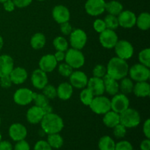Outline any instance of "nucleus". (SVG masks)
<instances>
[{"instance_id": "7c9ffc66", "label": "nucleus", "mask_w": 150, "mask_h": 150, "mask_svg": "<svg viewBox=\"0 0 150 150\" xmlns=\"http://www.w3.org/2000/svg\"><path fill=\"white\" fill-rule=\"evenodd\" d=\"M116 143L114 139L108 136H104L98 142L99 150H114Z\"/></svg>"}, {"instance_id": "ea45409f", "label": "nucleus", "mask_w": 150, "mask_h": 150, "mask_svg": "<svg viewBox=\"0 0 150 150\" xmlns=\"http://www.w3.org/2000/svg\"><path fill=\"white\" fill-rule=\"evenodd\" d=\"M113 133H114V136L117 139H122L126 136L127 128L124 125L119 123L115 127H113Z\"/></svg>"}, {"instance_id": "79ce46f5", "label": "nucleus", "mask_w": 150, "mask_h": 150, "mask_svg": "<svg viewBox=\"0 0 150 150\" xmlns=\"http://www.w3.org/2000/svg\"><path fill=\"white\" fill-rule=\"evenodd\" d=\"M133 145L128 141H120L116 144L114 150H133Z\"/></svg>"}, {"instance_id": "4c0bfd02", "label": "nucleus", "mask_w": 150, "mask_h": 150, "mask_svg": "<svg viewBox=\"0 0 150 150\" xmlns=\"http://www.w3.org/2000/svg\"><path fill=\"white\" fill-rule=\"evenodd\" d=\"M42 90V94L48 98V100H54L57 97V88L51 84H47Z\"/></svg>"}, {"instance_id": "ddd939ff", "label": "nucleus", "mask_w": 150, "mask_h": 150, "mask_svg": "<svg viewBox=\"0 0 150 150\" xmlns=\"http://www.w3.org/2000/svg\"><path fill=\"white\" fill-rule=\"evenodd\" d=\"M136 14L130 10H122L117 16L119 26L124 29L133 28L136 25Z\"/></svg>"}, {"instance_id": "9b49d317", "label": "nucleus", "mask_w": 150, "mask_h": 150, "mask_svg": "<svg viewBox=\"0 0 150 150\" xmlns=\"http://www.w3.org/2000/svg\"><path fill=\"white\" fill-rule=\"evenodd\" d=\"M13 100L17 105L24 106L33 101V92L27 88H20L15 92Z\"/></svg>"}, {"instance_id": "7ed1b4c3", "label": "nucleus", "mask_w": 150, "mask_h": 150, "mask_svg": "<svg viewBox=\"0 0 150 150\" xmlns=\"http://www.w3.org/2000/svg\"><path fill=\"white\" fill-rule=\"evenodd\" d=\"M141 120L142 118L139 111L130 107L120 114V123L127 129L137 127L140 124Z\"/></svg>"}, {"instance_id": "680f3d73", "label": "nucleus", "mask_w": 150, "mask_h": 150, "mask_svg": "<svg viewBox=\"0 0 150 150\" xmlns=\"http://www.w3.org/2000/svg\"><path fill=\"white\" fill-rule=\"evenodd\" d=\"M1 117H0V125H1Z\"/></svg>"}, {"instance_id": "f704fd0d", "label": "nucleus", "mask_w": 150, "mask_h": 150, "mask_svg": "<svg viewBox=\"0 0 150 150\" xmlns=\"http://www.w3.org/2000/svg\"><path fill=\"white\" fill-rule=\"evenodd\" d=\"M104 22L105 23L106 29H111L115 31L119 27V22L117 16H113V15H107L104 18Z\"/></svg>"}, {"instance_id": "5701e85b", "label": "nucleus", "mask_w": 150, "mask_h": 150, "mask_svg": "<svg viewBox=\"0 0 150 150\" xmlns=\"http://www.w3.org/2000/svg\"><path fill=\"white\" fill-rule=\"evenodd\" d=\"M103 81L104 83L105 92H107L108 95L114 96L119 93L120 86H119V82L117 80L106 74L103 78Z\"/></svg>"}, {"instance_id": "f03ea898", "label": "nucleus", "mask_w": 150, "mask_h": 150, "mask_svg": "<svg viewBox=\"0 0 150 150\" xmlns=\"http://www.w3.org/2000/svg\"><path fill=\"white\" fill-rule=\"evenodd\" d=\"M40 125L42 131L46 134L59 133L64 128V121L58 114L51 112L44 115Z\"/></svg>"}, {"instance_id": "1a4fd4ad", "label": "nucleus", "mask_w": 150, "mask_h": 150, "mask_svg": "<svg viewBox=\"0 0 150 150\" xmlns=\"http://www.w3.org/2000/svg\"><path fill=\"white\" fill-rule=\"evenodd\" d=\"M111 100V110L121 114L130 106V100L127 95L122 93H117L114 95Z\"/></svg>"}, {"instance_id": "9d476101", "label": "nucleus", "mask_w": 150, "mask_h": 150, "mask_svg": "<svg viewBox=\"0 0 150 150\" xmlns=\"http://www.w3.org/2000/svg\"><path fill=\"white\" fill-rule=\"evenodd\" d=\"M99 40L101 45L107 49L114 48L119 40L118 35L114 30L105 29L103 32L100 33Z\"/></svg>"}, {"instance_id": "39448f33", "label": "nucleus", "mask_w": 150, "mask_h": 150, "mask_svg": "<svg viewBox=\"0 0 150 150\" xmlns=\"http://www.w3.org/2000/svg\"><path fill=\"white\" fill-rule=\"evenodd\" d=\"M128 75L130 79L136 82L147 81L150 78L149 67L141 63H137L129 67Z\"/></svg>"}, {"instance_id": "603ef678", "label": "nucleus", "mask_w": 150, "mask_h": 150, "mask_svg": "<svg viewBox=\"0 0 150 150\" xmlns=\"http://www.w3.org/2000/svg\"><path fill=\"white\" fill-rule=\"evenodd\" d=\"M12 144L8 141H1L0 142V150H13Z\"/></svg>"}, {"instance_id": "6e6d98bb", "label": "nucleus", "mask_w": 150, "mask_h": 150, "mask_svg": "<svg viewBox=\"0 0 150 150\" xmlns=\"http://www.w3.org/2000/svg\"><path fill=\"white\" fill-rule=\"evenodd\" d=\"M42 109V111H43L44 114H49V113H51L53 112V108L51 106V105L48 104V105H47L46 106L43 107V108H41Z\"/></svg>"}, {"instance_id": "6ab92c4d", "label": "nucleus", "mask_w": 150, "mask_h": 150, "mask_svg": "<svg viewBox=\"0 0 150 150\" xmlns=\"http://www.w3.org/2000/svg\"><path fill=\"white\" fill-rule=\"evenodd\" d=\"M86 87L92 92L94 96L103 95L105 92V87L103 79L97 77H92L88 79Z\"/></svg>"}, {"instance_id": "423d86ee", "label": "nucleus", "mask_w": 150, "mask_h": 150, "mask_svg": "<svg viewBox=\"0 0 150 150\" xmlns=\"http://www.w3.org/2000/svg\"><path fill=\"white\" fill-rule=\"evenodd\" d=\"M89 107L95 114L103 115L111 110V100L103 95L95 96Z\"/></svg>"}, {"instance_id": "412c9836", "label": "nucleus", "mask_w": 150, "mask_h": 150, "mask_svg": "<svg viewBox=\"0 0 150 150\" xmlns=\"http://www.w3.org/2000/svg\"><path fill=\"white\" fill-rule=\"evenodd\" d=\"M44 115L45 114L42 108L35 105L28 109L26 112V120L30 124L37 125L40 123Z\"/></svg>"}, {"instance_id": "473e14b6", "label": "nucleus", "mask_w": 150, "mask_h": 150, "mask_svg": "<svg viewBox=\"0 0 150 150\" xmlns=\"http://www.w3.org/2000/svg\"><path fill=\"white\" fill-rule=\"evenodd\" d=\"M53 45L57 51H64L65 52L68 49V42L62 36H58L54 38L53 41Z\"/></svg>"}, {"instance_id": "c9c22d12", "label": "nucleus", "mask_w": 150, "mask_h": 150, "mask_svg": "<svg viewBox=\"0 0 150 150\" xmlns=\"http://www.w3.org/2000/svg\"><path fill=\"white\" fill-rule=\"evenodd\" d=\"M33 101L35 105L40 108H43L49 104V100L43 94H38L36 92H33Z\"/></svg>"}, {"instance_id": "72a5a7b5", "label": "nucleus", "mask_w": 150, "mask_h": 150, "mask_svg": "<svg viewBox=\"0 0 150 150\" xmlns=\"http://www.w3.org/2000/svg\"><path fill=\"white\" fill-rule=\"evenodd\" d=\"M94 98H95V96L92 94V92L87 87L82 89V91L80 93V100L83 105L89 106Z\"/></svg>"}, {"instance_id": "13d9d810", "label": "nucleus", "mask_w": 150, "mask_h": 150, "mask_svg": "<svg viewBox=\"0 0 150 150\" xmlns=\"http://www.w3.org/2000/svg\"><path fill=\"white\" fill-rule=\"evenodd\" d=\"M7 0H0V3H4V1H6Z\"/></svg>"}, {"instance_id": "58836bf2", "label": "nucleus", "mask_w": 150, "mask_h": 150, "mask_svg": "<svg viewBox=\"0 0 150 150\" xmlns=\"http://www.w3.org/2000/svg\"><path fill=\"white\" fill-rule=\"evenodd\" d=\"M59 73L63 77L69 78V76L71 75V73L73 72V68L70 67L69 64H67L66 62L61 63L58 67Z\"/></svg>"}, {"instance_id": "8fccbe9b", "label": "nucleus", "mask_w": 150, "mask_h": 150, "mask_svg": "<svg viewBox=\"0 0 150 150\" xmlns=\"http://www.w3.org/2000/svg\"><path fill=\"white\" fill-rule=\"evenodd\" d=\"M3 4V7H4V10L7 12H13V10L16 8V6H15L14 2L13 1V0H7L6 1H4Z\"/></svg>"}, {"instance_id": "393cba45", "label": "nucleus", "mask_w": 150, "mask_h": 150, "mask_svg": "<svg viewBox=\"0 0 150 150\" xmlns=\"http://www.w3.org/2000/svg\"><path fill=\"white\" fill-rule=\"evenodd\" d=\"M133 92L138 98H146L150 95V85L147 81L136 82Z\"/></svg>"}, {"instance_id": "5fc2aeb1", "label": "nucleus", "mask_w": 150, "mask_h": 150, "mask_svg": "<svg viewBox=\"0 0 150 150\" xmlns=\"http://www.w3.org/2000/svg\"><path fill=\"white\" fill-rule=\"evenodd\" d=\"M141 150H150V140L149 139H144L140 144Z\"/></svg>"}, {"instance_id": "2eb2a0df", "label": "nucleus", "mask_w": 150, "mask_h": 150, "mask_svg": "<svg viewBox=\"0 0 150 150\" xmlns=\"http://www.w3.org/2000/svg\"><path fill=\"white\" fill-rule=\"evenodd\" d=\"M69 79L72 86L79 89H82L86 87L88 83V77L86 73L80 70L73 71L69 76Z\"/></svg>"}, {"instance_id": "f8f14e48", "label": "nucleus", "mask_w": 150, "mask_h": 150, "mask_svg": "<svg viewBox=\"0 0 150 150\" xmlns=\"http://www.w3.org/2000/svg\"><path fill=\"white\" fill-rule=\"evenodd\" d=\"M105 0H87L85 3L84 8L89 16H98L105 11Z\"/></svg>"}, {"instance_id": "4468645a", "label": "nucleus", "mask_w": 150, "mask_h": 150, "mask_svg": "<svg viewBox=\"0 0 150 150\" xmlns=\"http://www.w3.org/2000/svg\"><path fill=\"white\" fill-rule=\"evenodd\" d=\"M9 136L14 142L24 140L27 136V129L21 123H13L9 127Z\"/></svg>"}, {"instance_id": "c756f323", "label": "nucleus", "mask_w": 150, "mask_h": 150, "mask_svg": "<svg viewBox=\"0 0 150 150\" xmlns=\"http://www.w3.org/2000/svg\"><path fill=\"white\" fill-rule=\"evenodd\" d=\"M46 142L52 149H60L64 144L63 138L59 133L48 134Z\"/></svg>"}, {"instance_id": "a878e982", "label": "nucleus", "mask_w": 150, "mask_h": 150, "mask_svg": "<svg viewBox=\"0 0 150 150\" xmlns=\"http://www.w3.org/2000/svg\"><path fill=\"white\" fill-rule=\"evenodd\" d=\"M103 122L106 127L113 128L120 123V114L110 110L109 111L103 114Z\"/></svg>"}, {"instance_id": "a19ab883", "label": "nucleus", "mask_w": 150, "mask_h": 150, "mask_svg": "<svg viewBox=\"0 0 150 150\" xmlns=\"http://www.w3.org/2000/svg\"><path fill=\"white\" fill-rule=\"evenodd\" d=\"M92 74H93L94 77L103 79L107 74L106 67L100 64H97L92 70Z\"/></svg>"}, {"instance_id": "0eeeda50", "label": "nucleus", "mask_w": 150, "mask_h": 150, "mask_svg": "<svg viewBox=\"0 0 150 150\" xmlns=\"http://www.w3.org/2000/svg\"><path fill=\"white\" fill-rule=\"evenodd\" d=\"M114 48L117 57L126 61L131 58L134 54L133 45L126 40H119Z\"/></svg>"}, {"instance_id": "09e8293b", "label": "nucleus", "mask_w": 150, "mask_h": 150, "mask_svg": "<svg viewBox=\"0 0 150 150\" xmlns=\"http://www.w3.org/2000/svg\"><path fill=\"white\" fill-rule=\"evenodd\" d=\"M33 0H13L14 2L15 6L18 8H24V7H28Z\"/></svg>"}, {"instance_id": "052dcab7", "label": "nucleus", "mask_w": 150, "mask_h": 150, "mask_svg": "<svg viewBox=\"0 0 150 150\" xmlns=\"http://www.w3.org/2000/svg\"><path fill=\"white\" fill-rule=\"evenodd\" d=\"M37 1H45V0H37Z\"/></svg>"}, {"instance_id": "a211bd4d", "label": "nucleus", "mask_w": 150, "mask_h": 150, "mask_svg": "<svg viewBox=\"0 0 150 150\" xmlns=\"http://www.w3.org/2000/svg\"><path fill=\"white\" fill-rule=\"evenodd\" d=\"M57 61L53 54H46L42 56L39 61V67L45 73H51L57 67Z\"/></svg>"}, {"instance_id": "dca6fc26", "label": "nucleus", "mask_w": 150, "mask_h": 150, "mask_svg": "<svg viewBox=\"0 0 150 150\" xmlns=\"http://www.w3.org/2000/svg\"><path fill=\"white\" fill-rule=\"evenodd\" d=\"M31 82L35 88L42 90L48 83V79L46 73L40 69L34 70L31 76Z\"/></svg>"}, {"instance_id": "864d4df0", "label": "nucleus", "mask_w": 150, "mask_h": 150, "mask_svg": "<svg viewBox=\"0 0 150 150\" xmlns=\"http://www.w3.org/2000/svg\"><path fill=\"white\" fill-rule=\"evenodd\" d=\"M54 56L55 57L56 60L57 61V62H61L64 60V58H65V52L64 51H57V52L54 54Z\"/></svg>"}, {"instance_id": "bb28decb", "label": "nucleus", "mask_w": 150, "mask_h": 150, "mask_svg": "<svg viewBox=\"0 0 150 150\" xmlns=\"http://www.w3.org/2000/svg\"><path fill=\"white\" fill-rule=\"evenodd\" d=\"M46 43V38L41 32H38L32 35L30 40V45L33 49L40 50L43 48Z\"/></svg>"}, {"instance_id": "37998d69", "label": "nucleus", "mask_w": 150, "mask_h": 150, "mask_svg": "<svg viewBox=\"0 0 150 150\" xmlns=\"http://www.w3.org/2000/svg\"><path fill=\"white\" fill-rule=\"evenodd\" d=\"M93 28L95 30V32L100 34L106 29V26H105V23L103 19L98 18L94 21Z\"/></svg>"}, {"instance_id": "cd10ccee", "label": "nucleus", "mask_w": 150, "mask_h": 150, "mask_svg": "<svg viewBox=\"0 0 150 150\" xmlns=\"http://www.w3.org/2000/svg\"><path fill=\"white\" fill-rule=\"evenodd\" d=\"M136 25L139 29L146 31L150 27V14L147 12H144L136 17Z\"/></svg>"}, {"instance_id": "c85d7f7f", "label": "nucleus", "mask_w": 150, "mask_h": 150, "mask_svg": "<svg viewBox=\"0 0 150 150\" xmlns=\"http://www.w3.org/2000/svg\"><path fill=\"white\" fill-rule=\"evenodd\" d=\"M105 10L108 12V14L117 16L123 10V5L120 1L112 0L105 2Z\"/></svg>"}, {"instance_id": "6e6552de", "label": "nucleus", "mask_w": 150, "mask_h": 150, "mask_svg": "<svg viewBox=\"0 0 150 150\" xmlns=\"http://www.w3.org/2000/svg\"><path fill=\"white\" fill-rule=\"evenodd\" d=\"M69 36L70 44L72 48L78 50H81L84 48L87 42V35L83 29H74Z\"/></svg>"}, {"instance_id": "f3484780", "label": "nucleus", "mask_w": 150, "mask_h": 150, "mask_svg": "<svg viewBox=\"0 0 150 150\" xmlns=\"http://www.w3.org/2000/svg\"><path fill=\"white\" fill-rule=\"evenodd\" d=\"M52 16L54 20L57 23H64L70 21V13L69 9L66 6L62 4H59L55 6L52 10Z\"/></svg>"}, {"instance_id": "a18cd8bd", "label": "nucleus", "mask_w": 150, "mask_h": 150, "mask_svg": "<svg viewBox=\"0 0 150 150\" xmlns=\"http://www.w3.org/2000/svg\"><path fill=\"white\" fill-rule=\"evenodd\" d=\"M13 150H30V145L26 140H21L16 142Z\"/></svg>"}, {"instance_id": "3c124183", "label": "nucleus", "mask_w": 150, "mask_h": 150, "mask_svg": "<svg viewBox=\"0 0 150 150\" xmlns=\"http://www.w3.org/2000/svg\"><path fill=\"white\" fill-rule=\"evenodd\" d=\"M143 133L146 139H150V120L147 119L143 125Z\"/></svg>"}, {"instance_id": "de8ad7c7", "label": "nucleus", "mask_w": 150, "mask_h": 150, "mask_svg": "<svg viewBox=\"0 0 150 150\" xmlns=\"http://www.w3.org/2000/svg\"><path fill=\"white\" fill-rule=\"evenodd\" d=\"M12 84H13V83H12V81L9 75L0 78V85H1V87L7 89V88L11 87Z\"/></svg>"}, {"instance_id": "b1692460", "label": "nucleus", "mask_w": 150, "mask_h": 150, "mask_svg": "<svg viewBox=\"0 0 150 150\" xmlns=\"http://www.w3.org/2000/svg\"><path fill=\"white\" fill-rule=\"evenodd\" d=\"M73 93V87L68 82H63L60 83L57 89V97L62 100L70 99Z\"/></svg>"}, {"instance_id": "bf43d9fd", "label": "nucleus", "mask_w": 150, "mask_h": 150, "mask_svg": "<svg viewBox=\"0 0 150 150\" xmlns=\"http://www.w3.org/2000/svg\"><path fill=\"white\" fill-rule=\"evenodd\" d=\"M1 133H0V142H1Z\"/></svg>"}, {"instance_id": "e433bc0d", "label": "nucleus", "mask_w": 150, "mask_h": 150, "mask_svg": "<svg viewBox=\"0 0 150 150\" xmlns=\"http://www.w3.org/2000/svg\"><path fill=\"white\" fill-rule=\"evenodd\" d=\"M139 60L141 64L147 67H150V48H144L139 52Z\"/></svg>"}, {"instance_id": "2f4dec72", "label": "nucleus", "mask_w": 150, "mask_h": 150, "mask_svg": "<svg viewBox=\"0 0 150 150\" xmlns=\"http://www.w3.org/2000/svg\"><path fill=\"white\" fill-rule=\"evenodd\" d=\"M120 81V82L119 83V86H120V91H121L122 93L127 95L133 92L134 83L130 78H127L126 76Z\"/></svg>"}, {"instance_id": "4d7b16f0", "label": "nucleus", "mask_w": 150, "mask_h": 150, "mask_svg": "<svg viewBox=\"0 0 150 150\" xmlns=\"http://www.w3.org/2000/svg\"><path fill=\"white\" fill-rule=\"evenodd\" d=\"M3 45H4V40H3L2 37L0 35V51H1V48H2Z\"/></svg>"}, {"instance_id": "aec40b11", "label": "nucleus", "mask_w": 150, "mask_h": 150, "mask_svg": "<svg viewBox=\"0 0 150 150\" xmlns=\"http://www.w3.org/2000/svg\"><path fill=\"white\" fill-rule=\"evenodd\" d=\"M14 68V60L7 54L0 56V78L8 76Z\"/></svg>"}, {"instance_id": "4be33fe9", "label": "nucleus", "mask_w": 150, "mask_h": 150, "mask_svg": "<svg viewBox=\"0 0 150 150\" xmlns=\"http://www.w3.org/2000/svg\"><path fill=\"white\" fill-rule=\"evenodd\" d=\"M9 76L13 84L19 85L26 81L28 78V73L23 67H16L13 69Z\"/></svg>"}, {"instance_id": "20e7f679", "label": "nucleus", "mask_w": 150, "mask_h": 150, "mask_svg": "<svg viewBox=\"0 0 150 150\" xmlns=\"http://www.w3.org/2000/svg\"><path fill=\"white\" fill-rule=\"evenodd\" d=\"M65 62L73 69H79L85 63V57L81 50L70 48L65 51Z\"/></svg>"}, {"instance_id": "f257e3e1", "label": "nucleus", "mask_w": 150, "mask_h": 150, "mask_svg": "<svg viewBox=\"0 0 150 150\" xmlns=\"http://www.w3.org/2000/svg\"><path fill=\"white\" fill-rule=\"evenodd\" d=\"M107 75L117 81L121 80L128 75L129 65L126 60L119 57H112L106 67Z\"/></svg>"}, {"instance_id": "c03bdc74", "label": "nucleus", "mask_w": 150, "mask_h": 150, "mask_svg": "<svg viewBox=\"0 0 150 150\" xmlns=\"http://www.w3.org/2000/svg\"><path fill=\"white\" fill-rule=\"evenodd\" d=\"M34 150H52L48 142L44 140H40L37 142L34 146Z\"/></svg>"}, {"instance_id": "49530a36", "label": "nucleus", "mask_w": 150, "mask_h": 150, "mask_svg": "<svg viewBox=\"0 0 150 150\" xmlns=\"http://www.w3.org/2000/svg\"><path fill=\"white\" fill-rule=\"evenodd\" d=\"M73 30V27L69 21L64 22L60 24V31L64 35H70Z\"/></svg>"}, {"instance_id": "e2e57ef3", "label": "nucleus", "mask_w": 150, "mask_h": 150, "mask_svg": "<svg viewBox=\"0 0 150 150\" xmlns=\"http://www.w3.org/2000/svg\"><path fill=\"white\" fill-rule=\"evenodd\" d=\"M133 150H136V149H133Z\"/></svg>"}]
</instances>
